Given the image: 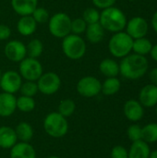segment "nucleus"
Returning <instances> with one entry per match:
<instances>
[{
	"label": "nucleus",
	"instance_id": "nucleus-1",
	"mask_svg": "<svg viewBox=\"0 0 157 158\" xmlns=\"http://www.w3.org/2000/svg\"><path fill=\"white\" fill-rule=\"evenodd\" d=\"M148 59L135 53L129 54L119 63V74L125 79L135 81L143 78L148 71Z\"/></svg>",
	"mask_w": 157,
	"mask_h": 158
},
{
	"label": "nucleus",
	"instance_id": "nucleus-2",
	"mask_svg": "<svg viewBox=\"0 0 157 158\" xmlns=\"http://www.w3.org/2000/svg\"><path fill=\"white\" fill-rule=\"evenodd\" d=\"M127 21L125 13L114 6L103 9L100 13V24L103 26L105 31H108L110 32L116 33L122 31L126 27Z\"/></svg>",
	"mask_w": 157,
	"mask_h": 158
},
{
	"label": "nucleus",
	"instance_id": "nucleus-3",
	"mask_svg": "<svg viewBox=\"0 0 157 158\" xmlns=\"http://www.w3.org/2000/svg\"><path fill=\"white\" fill-rule=\"evenodd\" d=\"M43 130L52 138H62L68 131V119L58 112H51L43 119Z\"/></svg>",
	"mask_w": 157,
	"mask_h": 158
},
{
	"label": "nucleus",
	"instance_id": "nucleus-4",
	"mask_svg": "<svg viewBox=\"0 0 157 158\" xmlns=\"http://www.w3.org/2000/svg\"><path fill=\"white\" fill-rule=\"evenodd\" d=\"M133 39L126 31L114 33L108 43L110 54L117 58H123L132 51Z\"/></svg>",
	"mask_w": 157,
	"mask_h": 158
},
{
	"label": "nucleus",
	"instance_id": "nucleus-5",
	"mask_svg": "<svg viewBox=\"0 0 157 158\" xmlns=\"http://www.w3.org/2000/svg\"><path fill=\"white\" fill-rule=\"evenodd\" d=\"M62 50L67 57L72 60L81 58L86 52L85 41L77 34H68L63 38Z\"/></svg>",
	"mask_w": 157,
	"mask_h": 158
},
{
	"label": "nucleus",
	"instance_id": "nucleus-6",
	"mask_svg": "<svg viewBox=\"0 0 157 158\" xmlns=\"http://www.w3.org/2000/svg\"><path fill=\"white\" fill-rule=\"evenodd\" d=\"M48 29L53 36L64 38L71 32V19L66 13H56L49 19Z\"/></svg>",
	"mask_w": 157,
	"mask_h": 158
},
{
	"label": "nucleus",
	"instance_id": "nucleus-7",
	"mask_svg": "<svg viewBox=\"0 0 157 158\" xmlns=\"http://www.w3.org/2000/svg\"><path fill=\"white\" fill-rule=\"evenodd\" d=\"M19 74L26 81H36L43 74L42 64L31 57H25L19 64Z\"/></svg>",
	"mask_w": 157,
	"mask_h": 158
},
{
	"label": "nucleus",
	"instance_id": "nucleus-8",
	"mask_svg": "<svg viewBox=\"0 0 157 158\" xmlns=\"http://www.w3.org/2000/svg\"><path fill=\"white\" fill-rule=\"evenodd\" d=\"M101 81L93 76L83 77L77 83V92L80 95L86 98L97 96L101 93Z\"/></svg>",
	"mask_w": 157,
	"mask_h": 158
},
{
	"label": "nucleus",
	"instance_id": "nucleus-9",
	"mask_svg": "<svg viewBox=\"0 0 157 158\" xmlns=\"http://www.w3.org/2000/svg\"><path fill=\"white\" fill-rule=\"evenodd\" d=\"M37 86L38 91L43 94L52 95L59 90L61 86V80L60 77L55 72L43 73L38 79Z\"/></svg>",
	"mask_w": 157,
	"mask_h": 158
},
{
	"label": "nucleus",
	"instance_id": "nucleus-10",
	"mask_svg": "<svg viewBox=\"0 0 157 158\" xmlns=\"http://www.w3.org/2000/svg\"><path fill=\"white\" fill-rule=\"evenodd\" d=\"M126 32L133 39L145 37L149 31V24L143 17H133L127 21Z\"/></svg>",
	"mask_w": 157,
	"mask_h": 158
},
{
	"label": "nucleus",
	"instance_id": "nucleus-11",
	"mask_svg": "<svg viewBox=\"0 0 157 158\" xmlns=\"http://www.w3.org/2000/svg\"><path fill=\"white\" fill-rule=\"evenodd\" d=\"M22 84V78L20 74L15 70H7L2 74L0 80V88L5 93L16 94L19 91Z\"/></svg>",
	"mask_w": 157,
	"mask_h": 158
},
{
	"label": "nucleus",
	"instance_id": "nucleus-12",
	"mask_svg": "<svg viewBox=\"0 0 157 158\" xmlns=\"http://www.w3.org/2000/svg\"><path fill=\"white\" fill-rule=\"evenodd\" d=\"M6 56L12 62H20L27 56V49L25 44L18 40L9 41L4 49Z\"/></svg>",
	"mask_w": 157,
	"mask_h": 158
},
{
	"label": "nucleus",
	"instance_id": "nucleus-13",
	"mask_svg": "<svg viewBox=\"0 0 157 158\" xmlns=\"http://www.w3.org/2000/svg\"><path fill=\"white\" fill-rule=\"evenodd\" d=\"M123 112L125 117L132 122L140 121L144 115V107L135 99H130L124 104Z\"/></svg>",
	"mask_w": 157,
	"mask_h": 158
},
{
	"label": "nucleus",
	"instance_id": "nucleus-14",
	"mask_svg": "<svg viewBox=\"0 0 157 158\" xmlns=\"http://www.w3.org/2000/svg\"><path fill=\"white\" fill-rule=\"evenodd\" d=\"M139 102L143 107L151 108L157 105V86L152 83L143 86L139 94Z\"/></svg>",
	"mask_w": 157,
	"mask_h": 158
},
{
	"label": "nucleus",
	"instance_id": "nucleus-15",
	"mask_svg": "<svg viewBox=\"0 0 157 158\" xmlns=\"http://www.w3.org/2000/svg\"><path fill=\"white\" fill-rule=\"evenodd\" d=\"M17 98L12 94L1 93L0 94V117L8 118L12 116L17 109Z\"/></svg>",
	"mask_w": 157,
	"mask_h": 158
},
{
	"label": "nucleus",
	"instance_id": "nucleus-16",
	"mask_svg": "<svg viewBox=\"0 0 157 158\" xmlns=\"http://www.w3.org/2000/svg\"><path fill=\"white\" fill-rule=\"evenodd\" d=\"M10 158H36V152L29 143H17L9 153Z\"/></svg>",
	"mask_w": 157,
	"mask_h": 158
},
{
	"label": "nucleus",
	"instance_id": "nucleus-17",
	"mask_svg": "<svg viewBox=\"0 0 157 158\" xmlns=\"http://www.w3.org/2000/svg\"><path fill=\"white\" fill-rule=\"evenodd\" d=\"M11 6L19 16H30L38 6V0H11Z\"/></svg>",
	"mask_w": 157,
	"mask_h": 158
},
{
	"label": "nucleus",
	"instance_id": "nucleus-18",
	"mask_svg": "<svg viewBox=\"0 0 157 158\" xmlns=\"http://www.w3.org/2000/svg\"><path fill=\"white\" fill-rule=\"evenodd\" d=\"M18 143L15 130L8 126L0 127V148L11 149Z\"/></svg>",
	"mask_w": 157,
	"mask_h": 158
},
{
	"label": "nucleus",
	"instance_id": "nucleus-19",
	"mask_svg": "<svg viewBox=\"0 0 157 158\" xmlns=\"http://www.w3.org/2000/svg\"><path fill=\"white\" fill-rule=\"evenodd\" d=\"M129 152V158H149L151 149L147 143L143 140L133 142Z\"/></svg>",
	"mask_w": 157,
	"mask_h": 158
},
{
	"label": "nucleus",
	"instance_id": "nucleus-20",
	"mask_svg": "<svg viewBox=\"0 0 157 158\" xmlns=\"http://www.w3.org/2000/svg\"><path fill=\"white\" fill-rule=\"evenodd\" d=\"M36 27H37V23L31 15L22 16L17 23L18 31L24 36L31 35L36 31Z\"/></svg>",
	"mask_w": 157,
	"mask_h": 158
},
{
	"label": "nucleus",
	"instance_id": "nucleus-21",
	"mask_svg": "<svg viewBox=\"0 0 157 158\" xmlns=\"http://www.w3.org/2000/svg\"><path fill=\"white\" fill-rule=\"evenodd\" d=\"M86 38L92 44H98L100 43L105 36V29L100 24V22L88 24L86 31Z\"/></svg>",
	"mask_w": 157,
	"mask_h": 158
},
{
	"label": "nucleus",
	"instance_id": "nucleus-22",
	"mask_svg": "<svg viewBox=\"0 0 157 158\" xmlns=\"http://www.w3.org/2000/svg\"><path fill=\"white\" fill-rule=\"evenodd\" d=\"M99 69L103 75L107 78L118 77L119 74V64L111 58H105L101 61L99 65Z\"/></svg>",
	"mask_w": 157,
	"mask_h": 158
},
{
	"label": "nucleus",
	"instance_id": "nucleus-23",
	"mask_svg": "<svg viewBox=\"0 0 157 158\" xmlns=\"http://www.w3.org/2000/svg\"><path fill=\"white\" fill-rule=\"evenodd\" d=\"M18 141L23 142V143H30L33 137V129L31 125L26 121L19 122L16 128L14 129Z\"/></svg>",
	"mask_w": 157,
	"mask_h": 158
},
{
	"label": "nucleus",
	"instance_id": "nucleus-24",
	"mask_svg": "<svg viewBox=\"0 0 157 158\" xmlns=\"http://www.w3.org/2000/svg\"><path fill=\"white\" fill-rule=\"evenodd\" d=\"M152 47H153L152 42L149 39H147L146 37L133 40L132 51L137 55L145 56L146 55L150 54Z\"/></svg>",
	"mask_w": 157,
	"mask_h": 158
},
{
	"label": "nucleus",
	"instance_id": "nucleus-25",
	"mask_svg": "<svg viewBox=\"0 0 157 158\" xmlns=\"http://www.w3.org/2000/svg\"><path fill=\"white\" fill-rule=\"evenodd\" d=\"M121 87V82L119 79L117 77H111L107 78L103 83H102V89L101 92L107 96L114 95L118 93Z\"/></svg>",
	"mask_w": 157,
	"mask_h": 158
},
{
	"label": "nucleus",
	"instance_id": "nucleus-26",
	"mask_svg": "<svg viewBox=\"0 0 157 158\" xmlns=\"http://www.w3.org/2000/svg\"><path fill=\"white\" fill-rule=\"evenodd\" d=\"M142 140L147 143L157 142V123H149L142 128Z\"/></svg>",
	"mask_w": 157,
	"mask_h": 158
},
{
	"label": "nucleus",
	"instance_id": "nucleus-27",
	"mask_svg": "<svg viewBox=\"0 0 157 158\" xmlns=\"http://www.w3.org/2000/svg\"><path fill=\"white\" fill-rule=\"evenodd\" d=\"M16 105H17V109L24 113L31 112L35 108V101L33 97H30V96H24V95L19 96V98H17Z\"/></svg>",
	"mask_w": 157,
	"mask_h": 158
},
{
	"label": "nucleus",
	"instance_id": "nucleus-28",
	"mask_svg": "<svg viewBox=\"0 0 157 158\" xmlns=\"http://www.w3.org/2000/svg\"><path fill=\"white\" fill-rule=\"evenodd\" d=\"M76 110V104L71 99H64L59 103L58 106V113L61 114L65 118L71 117Z\"/></svg>",
	"mask_w": 157,
	"mask_h": 158
},
{
	"label": "nucleus",
	"instance_id": "nucleus-29",
	"mask_svg": "<svg viewBox=\"0 0 157 158\" xmlns=\"http://www.w3.org/2000/svg\"><path fill=\"white\" fill-rule=\"evenodd\" d=\"M26 49H27V55L29 56V57L38 58L43 53V45L40 40L33 39L28 44V45L26 46Z\"/></svg>",
	"mask_w": 157,
	"mask_h": 158
},
{
	"label": "nucleus",
	"instance_id": "nucleus-30",
	"mask_svg": "<svg viewBox=\"0 0 157 158\" xmlns=\"http://www.w3.org/2000/svg\"><path fill=\"white\" fill-rule=\"evenodd\" d=\"M19 92L21 93V95L24 96H30L33 97L38 93V86L35 81H26L25 82H22Z\"/></svg>",
	"mask_w": 157,
	"mask_h": 158
},
{
	"label": "nucleus",
	"instance_id": "nucleus-31",
	"mask_svg": "<svg viewBox=\"0 0 157 158\" xmlns=\"http://www.w3.org/2000/svg\"><path fill=\"white\" fill-rule=\"evenodd\" d=\"M82 19L87 24H93L99 22L100 19V12L95 7H88L83 11Z\"/></svg>",
	"mask_w": 157,
	"mask_h": 158
},
{
	"label": "nucleus",
	"instance_id": "nucleus-32",
	"mask_svg": "<svg viewBox=\"0 0 157 158\" xmlns=\"http://www.w3.org/2000/svg\"><path fill=\"white\" fill-rule=\"evenodd\" d=\"M127 135L129 140H130L132 143L142 140V136H143L142 127L138 124L130 125L127 130Z\"/></svg>",
	"mask_w": 157,
	"mask_h": 158
},
{
	"label": "nucleus",
	"instance_id": "nucleus-33",
	"mask_svg": "<svg viewBox=\"0 0 157 158\" xmlns=\"http://www.w3.org/2000/svg\"><path fill=\"white\" fill-rule=\"evenodd\" d=\"M32 18L34 19V20L36 21L37 24H43V23H45L48 19H49V13L48 11L43 8V7H39L37 6L34 11L32 12L31 14Z\"/></svg>",
	"mask_w": 157,
	"mask_h": 158
},
{
	"label": "nucleus",
	"instance_id": "nucleus-34",
	"mask_svg": "<svg viewBox=\"0 0 157 158\" xmlns=\"http://www.w3.org/2000/svg\"><path fill=\"white\" fill-rule=\"evenodd\" d=\"M87 23L84 21L82 18H78L73 20H71V32L73 34L80 35L83 32H85L87 28Z\"/></svg>",
	"mask_w": 157,
	"mask_h": 158
},
{
	"label": "nucleus",
	"instance_id": "nucleus-35",
	"mask_svg": "<svg viewBox=\"0 0 157 158\" xmlns=\"http://www.w3.org/2000/svg\"><path fill=\"white\" fill-rule=\"evenodd\" d=\"M110 156L111 158H129V152L124 146L116 145L112 148Z\"/></svg>",
	"mask_w": 157,
	"mask_h": 158
},
{
	"label": "nucleus",
	"instance_id": "nucleus-36",
	"mask_svg": "<svg viewBox=\"0 0 157 158\" xmlns=\"http://www.w3.org/2000/svg\"><path fill=\"white\" fill-rule=\"evenodd\" d=\"M116 2L117 0H93V5L100 9H105L113 6Z\"/></svg>",
	"mask_w": 157,
	"mask_h": 158
},
{
	"label": "nucleus",
	"instance_id": "nucleus-37",
	"mask_svg": "<svg viewBox=\"0 0 157 158\" xmlns=\"http://www.w3.org/2000/svg\"><path fill=\"white\" fill-rule=\"evenodd\" d=\"M10 34H11L10 28L5 24H0V41L7 40Z\"/></svg>",
	"mask_w": 157,
	"mask_h": 158
},
{
	"label": "nucleus",
	"instance_id": "nucleus-38",
	"mask_svg": "<svg viewBox=\"0 0 157 158\" xmlns=\"http://www.w3.org/2000/svg\"><path fill=\"white\" fill-rule=\"evenodd\" d=\"M149 79L151 81V83L157 86V68H154L149 72Z\"/></svg>",
	"mask_w": 157,
	"mask_h": 158
},
{
	"label": "nucleus",
	"instance_id": "nucleus-39",
	"mask_svg": "<svg viewBox=\"0 0 157 158\" xmlns=\"http://www.w3.org/2000/svg\"><path fill=\"white\" fill-rule=\"evenodd\" d=\"M151 24H152L153 30L157 33V10L155 12V14H154L153 17H152Z\"/></svg>",
	"mask_w": 157,
	"mask_h": 158
},
{
	"label": "nucleus",
	"instance_id": "nucleus-40",
	"mask_svg": "<svg viewBox=\"0 0 157 158\" xmlns=\"http://www.w3.org/2000/svg\"><path fill=\"white\" fill-rule=\"evenodd\" d=\"M150 55H151V57L157 62V44H154L152 49H151V52H150Z\"/></svg>",
	"mask_w": 157,
	"mask_h": 158
},
{
	"label": "nucleus",
	"instance_id": "nucleus-41",
	"mask_svg": "<svg viewBox=\"0 0 157 158\" xmlns=\"http://www.w3.org/2000/svg\"><path fill=\"white\" fill-rule=\"evenodd\" d=\"M149 158H157V149L154 150V151H151Z\"/></svg>",
	"mask_w": 157,
	"mask_h": 158
},
{
	"label": "nucleus",
	"instance_id": "nucleus-42",
	"mask_svg": "<svg viewBox=\"0 0 157 158\" xmlns=\"http://www.w3.org/2000/svg\"><path fill=\"white\" fill-rule=\"evenodd\" d=\"M47 158H61L59 157V156H49V157Z\"/></svg>",
	"mask_w": 157,
	"mask_h": 158
},
{
	"label": "nucleus",
	"instance_id": "nucleus-43",
	"mask_svg": "<svg viewBox=\"0 0 157 158\" xmlns=\"http://www.w3.org/2000/svg\"><path fill=\"white\" fill-rule=\"evenodd\" d=\"M2 74H3V73H2V71H1V69H0V80H1V77H2Z\"/></svg>",
	"mask_w": 157,
	"mask_h": 158
},
{
	"label": "nucleus",
	"instance_id": "nucleus-44",
	"mask_svg": "<svg viewBox=\"0 0 157 158\" xmlns=\"http://www.w3.org/2000/svg\"><path fill=\"white\" fill-rule=\"evenodd\" d=\"M155 114H156V117H157V105L155 106Z\"/></svg>",
	"mask_w": 157,
	"mask_h": 158
},
{
	"label": "nucleus",
	"instance_id": "nucleus-45",
	"mask_svg": "<svg viewBox=\"0 0 157 158\" xmlns=\"http://www.w3.org/2000/svg\"><path fill=\"white\" fill-rule=\"evenodd\" d=\"M130 2H134V1H136V0H129Z\"/></svg>",
	"mask_w": 157,
	"mask_h": 158
}]
</instances>
